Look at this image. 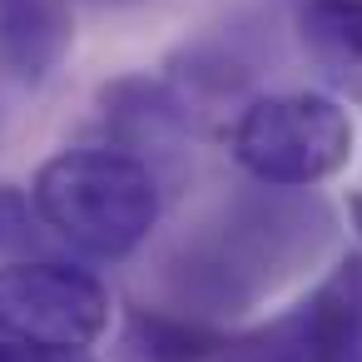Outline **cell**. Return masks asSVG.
Segmentation results:
<instances>
[{
  "label": "cell",
  "mask_w": 362,
  "mask_h": 362,
  "mask_svg": "<svg viewBox=\"0 0 362 362\" xmlns=\"http://www.w3.org/2000/svg\"><path fill=\"white\" fill-rule=\"evenodd\" d=\"M100 105H105V124H110V134H115V149H124V154H134V159H144V149L154 154V149H174L184 134H189V110H184V100L169 90V85H159V80H115L105 95H100ZM149 164V159H144ZM154 169V164H149Z\"/></svg>",
  "instance_id": "obj_7"
},
{
  "label": "cell",
  "mask_w": 362,
  "mask_h": 362,
  "mask_svg": "<svg viewBox=\"0 0 362 362\" xmlns=\"http://www.w3.org/2000/svg\"><path fill=\"white\" fill-rule=\"evenodd\" d=\"M293 25L332 100L362 105V0H298Z\"/></svg>",
  "instance_id": "obj_6"
},
{
  "label": "cell",
  "mask_w": 362,
  "mask_h": 362,
  "mask_svg": "<svg viewBox=\"0 0 362 362\" xmlns=\"http://www.w3.org/2000/svg\"><path fill=\"white\" fill-rule=\"evenodd\" d=\"M228 154L248 179L268 189H313L347 169L352 119L332 95H258L238 110L228 129Z\"/></svg>",
  "instance_id": "obj_3"
},
{
  "label": "cell",
  "mask_w": 362,
  "mask_h": 362,
  "mask_svg": "<svg viewBox=\"0 0 362 362\" xmlns=\"http://www.w3.org/2000/svg\"><path fill=\"white\" fill-rule=\"evenodd\" d=\"M347 214H352V223H357V233H362V194H357V199L347 204Z\"/></svg>",
  "instance_id": "obj_12"
},
{
  "label": "cell",
  "mask_w": 362,
  "mask_h": 362,
  "mask_svg": "<svg viewBox=\"0 0 362 362\" xmlns=\"http://www.w3.org/2000/svg\"><path fill=\"white\" fill-rule=\"evenodd\" d=\"M110 288L65 258H21L0 263V332L35 342V347H70L85 352L110 327Z\"/></svg>",
  "instance_id": "obj_4"
},
{
  "label": "cell",
  "mask_w": 362,
  "mask_h": 362,
  "mask_svg": "<svg viewBox=\"0 0 362 362\" xmlns=\"http://www.w3.org/2000/svg\"><path fill=\"white\" fill-rule=\"evenodd\" d=\"M228 342L199 317L184 313H159V308H134L119 332L124 362H209Z\"/></svg>",
  "instance_id": "obj_9"
},
{
  "label": "cell",
  "mask_w": 362,
  "mask_h": 362,
  "mask_svg": "<svg viewBox=\"0 0 362 362\" xmlns=\"http://www.w3.org/2000/svg\"><path fill=\"white\" fill-rule=\"evenodd\" d=\"M332 243V214L308 189H253L218 209V218L169 263V288L189 317H233L273 293L288 273Z\"/></svg>",
  "instance_id": "obj_1"
},
{
  "label": "cell",
  "mask_w": 362,
  "mask_h": 362,
  "mask_svg": "<svg viewBox=\"0 0 362 362\" xmlns=\"http://www.w3.org/2000/svg\"><path fill=\"white\" fill-rule=\"evenodd\" d=\"M268 347V362H362V253L337 258Z\"/></svg>",
  "instance_id": "obj_5"
},
{
  "label": "cell",
  "mask_w": 362,
  "mask_h": 362,
  "mask_svg": "<svg viewBox=\"0 0 362 362\" xmlns=\"http://www.w3.org/2000/svg\"><path fill=\"white\" fill-rule=\"evenodd\" d=\"M0 362H95L90 352H70V347H35L21 337H0Z\"/></svg>",
  "instance_id": "obj_11"
},
{
  "label": "cell",
  "mask_w": 362,
  "mask_h": 362,
  "mask_svg": "<svg viewBox=\"0 0 362 362\" xmlns=\"http://www.w3.org/2000/svg\"><path fill=\"white\" fill-rule=\"evenodd\" d=\"M45 218L35 209V194L16 189V184H0V258L6 263H21V258H45L40 243H45Z\"/></svg>",
  "instance_id": "obj_10"
},
{
  "label": "cell",
  "mask_w": 362,
  "mask_h": 362,
  "mask_svg": "<svg viewBox=\"0 0 362 362\" xmlns=\"http://www.w3.org/2000/svg\"><path fill=\"white\" fill-rule=\"evenodd\" d=\"M30 194L45 228L95 263H119L134 248H144L164 214L159 174L115 144L50 154L35 169Z\"/></svg>",
  "instance_id": "obj_2"
},
{
  "label": "cell",
  "mask_w": 362,
  "mask_h": 362,
  "mask_svg": "<svg viewBox=\"0 0 362 362\" xmlns=\"http://www.w3.org/2000/svg\"><path fill=\"white\" fill-rule=\"evenodd\" d=\"M70 50L65 0H0V60L25 85H40Z\"/></svg>",
  "instance_id": "obj_8"
}]
</instances>
